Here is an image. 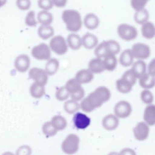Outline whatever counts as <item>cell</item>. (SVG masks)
I'll return each instance as SVG.
<instances>
[{"label":"cell","mask_w":155,"mask_h":155,"mask_svg":"<svg viewBox=\"0 0 155 155\" xmlns=\"http://www.w3.org/2000/svg\"><path fill=\"white\" fill-rule=\"evenodd\" d=\"M103 63L105 70L109 71H113L116 69L117 66V58L115 55H109L105 57Z\"/></svg>","instance_id":"f546056e"},{"label":"cell","mask_w":155,"mask_h":155,"mask_svg":"<svg viewBox=\"0 0 155 155\" xmlns=\"http://www.w3.org/2000/svg\"><path fill=\"white\" fill-rule=\"evenodd\" d=\"M50 47L58 55H63L68 51V46L66 40L60 35L56 36L51 39L50 42Z\"/></svg>","instance_id":"8992f818"},{"label":"cell","mask_w":155,"mask_h":155,"mask_svg":"<svg viewBox=\"0 0 155 155\" xmlns=\"http://www.w3.org/2000/svg\"><path fill=\"white\" fill-rule=\"evenodd\" d=\"M140 86L143 88L150 89L155 86V76L146 73L141 76L139 81Z\"/></svg>","instance_id":"ffe728a7"},{"label":"cell","mask_w":155,"mask_h":155,"mask_svg":"<svg viewBox=\"0 0 155 155\" xmlns=\"http://www.w3.org/2000/svg\"><path fill=\"white\" fill-rule=\"evenodd\" d=\"M84 23L87 28L90 30H94L97 28L99 25V19L94 13H88L84 18Z\"/></svg>","instance_id":"ac0fdd59"},{"label":"cell","mask_w":155,"mask_h":155,"mask_svg":"<svg viewBox=\"0 0 155 155\" xmlns=\"http://www.w3.org/2000/svg\"><path fill=\"white\" fill-rule=\"evenodd\" d=\"M74 126L78 129L87 128L91 123V119L87 115L81 112H78L73 117Z\"/></svg>","instance_id":"7c38bea8"},{"label":"cell","mask_w":155,"mask_h":155,"mask_svg":"<svg viewBox=\"0 0 155 155\" xmlns=\"http://www.w3.org/2000/svg\"><path fill=\"white\" fill-rule=\"evenodd\" d=\"M62 19L68 30L72 32L79 31L82 27L80 13L73 9L66 10L62 13Z\"/></svg>","instance_id":"7a4b0ae2"},{"label":"cell","mask_w":155,"mask_h":155,"mask_svg":"<svg viewBox=\"0 0 155 155\" xmlns=\"http://www.w3.org/2000/svg\"><path fill=\"white\" fill-rule=\"evenodd\" d=\"M31 152L32 150L29 146L24 145L18 149L16 152V155H31Z\"/></svg>","instance_id":"60d3db41"},{"label":"cell","mask_w":155,"mask_h":155,"mask_svg":"<svg viewBox=\"0 0 155 155\" xmlns=\"http://www.w3.org/2000/svg\"><path fill=\"white\" fill-rule=\"evenodd\" d=\"M155 59H153L150 62L148 66V73L150 75L155 76Z\"/></svg>","instance_id":"bcb514c9"},{"label":"cell","mask_w":155,"mask_h":155,"mask_svg":"<svg viewBox=\"0 0 155 155\" xmlns=\"http://www.w3.org/2000/svg\"><path fill=\"white\" fill-rule=\"evenodd\" d=\"M80 105L77 101L72 100L67 101L64 105V109L66 112L69 114H73L79 110Z\"/></svg>","instance_id":"836d02e7"},{"label":"cell","mask_w":155,"mask_h":155,"mask_svg":"<svg viewBox=\"0 0 155 155\" xmlns=\"http://www.w3.org/2000/svg\"><path fill=\"white\" fill-rule=\"evenodd\" d=\"M42 130L44 135L47 137H52L57 134L58 130L53 127L51 121H48L43 124Z\"/></svg>","instance_id":"e575fe53"},{"label":"cell","mask_w":155,"mask_h":155,"mask_svg":"<svg viewBox=\"0 0 155 155\" xmlns=\"http://www.w3.org/2000/svg\"><path fill=\"white\" fill-rule=\"evenodd\" d=\"M17 4L19 8L22 10H26L30 8L31 2L28 0H18L17 1Z\"/></svg>","instance_id":"7bdbcfd3"},{"label":"cell","mask_w":155,"mask_h":155,"mask_svg":"<svg viewBox=\"0 0 155 155\" xmlns=\"http://www.w3.org/2000/svg\"><path fill=\"white\" fill-rule=\"evenodd\" d=\"M31 54L36 59L47 60L50 58L51 52L48 45L42 43L32 48Z\"/></svg>","instance_id":"ba28073f"},{"label":"cell","mask_w":155,"mask_h":155,"mask_svg":"<svg viewBox=\"0 0 155 155\" xmlns=\"http://www.w3.org/2000/svg\"><path fill=\"white\" fill-rule=\"evenodd\" d=\"M80 139L76 134H69L63 140L61 148L64 153L68 155L75 154L78 150Z\"/></svg>","instance_id":"277c9868"},{"label":"cell","mask_w":155,"mask_h":155,"mask_svg":"<svg viewBox=\"0 0 155 155\" xmlns=\"http://www.w3.org/2000/svg\"><path fill=\"white\" fill-rule=\"evenodd\" d=\"M119 124V120L117 117L113 114H109L106 116L102 120L103 127L108 130L116 129Z\"/></svg>","instance_id":"5bb4252c"},{"label":"cell","mask_w":155,"mask_h":155,"mask_svg":"<svg viewBox=\"0 0 155 155\" xmlns=\"http://www.w3.org/2000/svg\"><path fill=\"white\" fill-rule=\"evenodd\" d=\"M70 93L67 90L65 87H61L59 88L56 92V97L58 100L64 101L68 98Z\"/></svg>","instance_id":"d590c367"},{"label":"cell","mask_w":155,"mask_h":155,"mask_svg":"<svg viewBox=\"0 0 155 155\" xmlns=\"http://www.w3.org/2000/svg\"><path fill=\"white\" fill-rule=\"evenodd\" d=\"M108 155H119V154L116 152H111Z\"/></svg>","instance_id":"f907efd6"},{"label":"cell","mask_w":155,"mask_h":155,"mask_svg":"<svg viewBox=\"0 0 155 155\" xmlns=\"http://www.w3.org/2000/svg\"><path fill=\"white\" fill-rule=\"evenodd\" d=\"M121 78L128 81L132 86H134L137 81V78L131 71V69L125 71Z\"/></svg>","instance_id":"74e56055"},{"label":"cell","mask_w":155,"mask_h":155,"mask_svg":"<svg viewBox=\"0 0 155 155\" xmlns=\"http://www.w3.org/2000/svg\"><path fill=\"white\" fill-rule=\"evenodd\" d=\"M116 87L119 92L126 94L131 91L133 86L126 80L120 78L116 81Z\"/></svg>","instance_id":"4316f807"},{"label":"cell","mask_w":155,"mask_h":155,"mask_svg":"<svg viewBox=\"0 0 155 155\" xmlns=\"http://www.w3.org/2000/svg\"><path fill=\"white\" fill-rule=\"evenodd\" d=\"M94 78L93 73L88 69H83L79 71L75 76V78L80 84L89 83Z\"/></svg>","instance_id":"9a60e30c"},{"label":"cell","mask_w":155,"mask_h":155,"mask_svg":"<svg viewBox=\"0 0 155 155\" xmlns=\"http://www.w3.org/2000/svg\"><path fill=\"white\" fill-rule=\"evenodd\" d=\"M143 119L146 124L154 126L155 124V106L150 104L146 107L144 110Z\"/></svg>","instance_id":"d6986e66"},{"label":"cell","mask_w":155,"mask_h":155,"mask_svg":"<svg viewBox=\"0 0 155 155\" xmlns=\"http://www.w3.org/2000/svg\"><path fill=\"white\" fill-rule=\"evenodd\" d=\"M110 91L107 87H98L82 100L80 107L83 111L89 113L95 109L101 107L103 103L110 99Z\"/></svg>","instance_id":"6da1fadb"},{"label":"cell","mask_w":155,"mask_h":155,"mask_svg":"<svg viewBox=\"0 0 155 155\" xmlns=\"http://www.w3.org/2000/svg\"><path fill=\"white\" fill-rule=\"evenodd\" d=\"M133 60L134 58L131 50L129 49L123 51L120 56V62L123 67H129L133 63Z\"/></svg>","instance_id":"cb8c5ba5"},{"label":"cell","mask_w":155,"mask_h":155,"mask_svg":"<svg viewBox=\"0 0 155 155\" xmlns=\"http://www.w3.org/2000/svg\"><path fill=\"white\" fill-rule=\"evenodd\" d=\"M149 18L148 12L146 9H142L136 11L134 15V20L138 24H143L147 21Z\"/></svg>","instance_id":"d6a6232c"},{"label":"cell","mask_w":155,"mask_h":155,"mask_svg":"<svg viewBox=\"0 0 155 155\" xmlns=\"http://www.w3.org/2000/svg\"><path fill=\"white\" fill-rule=\"evenodd\" d=\"M119 155H137L133 150L129 148L123 149L120 152Z\"/></svg>","instance_id":"f6af8a7d"},{"label":"cell","mask_w":155,"mask_h":155,"mask_svg":"<svg viewBox=\"0 0 155 155\" xmlns=\"http://www.w3.org/2000/svg\"><path fill=\"white\" fill-rule=\"evenodd\" d=\"M140 98L142 101L146 104H151L154 99L152 92L147 89L142 91L140 94Z\"/></svg>","instance_id":"8d00e7d4"},{"label":"cell","mask_w":155,"mask_h":155,"mask_svg":"<svg viewBox=\"0 0 155 155\" xmlns=\"http://www.w3.org/2000/svg\"><path fill=\"white\" fill-rule=\"evenodd\" d=\"M38 19L40 23L45 26H49L53 21L52 14L47 11H42L39 12Z\"/></svg>","instance_id":"83f0119b"},{"label":"cell","mask_w":155,"mask_h":155,"mask_svg":"<svg viewBox=\"0 0 155 155\" xmlns=\"http://www.w3.org/2000/svg\"><path fill=\"white\" fill-rule=\"evenodd\" d=\"M53 4L56 7H64L66 6L67 1L65 0H54L52 1Z\"/></svg>","instance_id":"7dc6e473"},{"label":"cell","mask_w":155,"mask_h":155,"mask_svg":"<svg viewBox=\"0 0 155 155\" xmlns=\"http://www.w3.org/2000/svg\"><path fill=\"white\" fill-rule=\"evenodd\" d=\"M35 12L33 11L29 12L27 14L25 19V23L29 27H36L38 22L35 20Z\"/></svg>","instance_id":"f35d334b"},{"label":"cell","mask_w":155,"mask_h":155,"mask_svg":"<svg viewBox=\"0 0 155 155\" xmlns=\"http://www.w3.org/2000/svg\"><path fill=\"white\" fill-rule=\"evenodd\" d=\"M29 77L36 82L44 86L48 81V75L46 71L42 69L34 68L29 71Z\"/></svg>","instance_id":"30bf717a"},{"label":"cell","mask_w":155,"mask_h":155,"mask_svg":"<svg viewBox=\"0 0 155 155\" xmlns=\"http://www.w3.org/2000/svg\"><path fill=\"white\" fill-rule=\"evenodd\" d=\"M130 50L133 58L137 59H146L150 56V47L144 43H135L132 46Z\"/></svg>","instance_id":"52a82bcc"},{"label":"cell","mask_w":155,"mask_h":155,"mask_svg":"<svg viewBox=\"0 0 155 155\" xmlns=\"http://www.w3.org/2000/svg\"><path fill=\"white\" fill-rule=\"evenodd\" d=\"M38 3L40 8L46 10L52 8L54 5L52 1L50 0H40Z\"/></svg>","instance_id":"b9f144b4"},{"label":"cell","mask_w":155,"mask_h":155,"mask_svg":"<svg viewBox=\"0 0 155 155\" xmlns=\"http://www.w3.org/2000/svg\"><path fill=\"white\" fill-rule=\"evenodd\" d=\"M2 155H15L12 152H10V151H7V152H5L3 153Z\"/></svg>","instance_id":"681fc988"},{"label":"cell","mask_w":155,"mask_h":155,"mask_svg":"<svg viewBox=\"0 0 155 155\" xmlns=\"http://www.w3.org/2000/svg\"><path fill=\"white\" fill-rule=\"evenodd\" d=\"M67 42L70 48L74 50H78L82 45L81 38L74 33L68 35L67 38Z\"/></svg>","instance_id":"603a6c76"},{"label":"cell","mask_w":155,"mask_h":155,"mask_svg":"<svg viewBox=\"0 0 155 155\" xmlns=\"http://www.w3.org/2000/svg\"><path fill=\"white\" fill-rule=\"evenodd\" d=\"M59 67V62L56 58L49 60L46 64V71L48 75H53L57 72Z\"/></svg>","instance_id":"1f68e13d"},{"label":"cell","mask_w":155,"mask_h":155,"mask_svg":"<svg viewBox=\"0 0 155 155\" xmlns=\"http://www.w3.org/2000/svg\"><path fill=\"white\" fill-rule=\"evenodd\" d=\"M88 67L90 71L96 74L101 73L105 70L103 60L99 58L92 59L89 62Z\"/></svg>","instance_id":"2e32d148"},{"label":"cell","mask_w":155,"mask_h":155,"mask_svg":"<svg viewBox=\"0 0 155 155\" xmlns=\"http://www.w3.org/2000/svg\"><path fill=\"white\" fill-rule=\"evenodd\" d=\"M119 43L114 40L104 41L97 46L94 53L97 58H101L109 55H115L120 51Z\"/></svg>","instance_id":"3957f363"},{"label":"cell","mask_w":155,"mask_h":155,"mask_svg":"<svg viewBox=\"0 0 155 155\" xmlns=\"http://www.w3.org/2000/svg\"><path fill=\"white\" fill-rule=\"evenodd\" d=\"M51 123L57 130H62L67 126V121L64 117L59 115L54 116L51 119Z\"/></svg>","instance_id":"f1b7e54d"},{"label":"cell","mask_w":155,"mask_h":155,"mask_svg":"<svg viewBox=\"0 0 155 155\" xmlns=\"http://www.w3.org/2000/svg\"><path fill=\"white\" fill-rule=\"evenodd\" d=\"M16 69L20 72H25L28 70L30 65V59L27 55L22 54L16 58L14 63Z\"/></svg>","instance_id":"4fadbf2b"},{"label":"cell","mask_w":155,"mask_h":155,"mask_svg":"<svg viewBox=\"0 0 155 155\" xmlns=\"http://www.w3.org/2000/svg\"><path fill=\"white\" fill-rule=\"evenodd\" d=\"M30 91L31 96L35 98H41L45 94L44 86L36 82L31 85Z\"/></svg>","instance_id":"484cf974"},{"label":"cell","mask_w":155,"mask_h":155,"mask_svg":"<svg viewBox=\"0 0 155 155\" xmlns=\"http://www.w3.org/2000/svg\"><path fill=\"white\" fill-rule=\"evenodd\" d=\"M141 33L144 38L151 39L155 37V27L151 21H147L142 24Z\"/></svg>","instance_id":"7402d4cb"},{"label":"cell","mask_w":155,"mask_h":155,"mask_svg":"<svg viewBox=\"0 0 155 155\" xmlns=\"http://www.w3.org/2000/svg\"><path fill=\"white\" fill-rule=\"evenodd\" d=\"M147 1L144 0H132L130 2L131 7L136 11L144 8Z\"/></svg>","instance_id":"ab89813d"},{"label":"cell","mask_w":155,"mask_h":155,"mask_svg":"<svg viewBox=\"0 0 155 155\" xmlns=\"http://www.w3.org/2000/svg\"><path fill=\"white\" fill-rule=\"evenodd\" d=\"M38 34L43 39H48L54 35V29L50 26L42 25L39 28Z\"/></svg>","instance_id":"4dcf8cb0"},{"label":"cell","mask_w":155,"mask_h":155,"mask_svg":"<svg viewBox=\"0 0 155 155\" xmlns=\"http://www.w3.org/2000/svg\"><path fill=\"white\" fill-rule=\"evenodd\" d=\"M131 70L136 78L139 79L146 73L147 65L143 61L139 60L133 63Z\"/></svg>","instance_id":"44dd1931"},{"label":"cell","mask_w":155,"mask_h":155,"mask_svg":"<svg viewBox=\"0 0 155 155\" xmlns=\"http://www.w3.org/2000/svg\"><path fill=\"white\" fill-rule=\"evenodd\" d=\"M149 127L148 125L144 122H140L133 129L134 136L137 140H145L149 136Z\"/></svg>","instance_id":"8fae6325"},{"label":"cell","mask_w":155,"mask_h":155,"mask_svg":"<svg viewBox=\"0 0 155 155\" xmlns=\"http://www.w3.org/2000/svg\"><path fill=\"white\" fill-rule=\"evenodd\" d=\"M85 95V90H84V89L82 88L79 92H77L75 94L71 95V97L72 100L78 102V101L81 100L84 97Z\"/></svg>","instance_id":"ee69618b"},{"label":"cell","mask_w":155,"mask_h":155,"mask_svg":"<svg viewBox=\"0 0 155 155\" xmlns=\"http://www.w3.org/2000/svg\"><path fill=\"white\" fill-rule=\"evenodd\" d=\"M7 1H4V0H0V8L3 6V5L6 4Z\"/></svg>","instance_id":"c3c4849f"},{"label":"cell","mask_w":155,"mask_h":155,"mask_svg":"<svg viewBox=\"0 0 155 155\" xmlns=\"http://www.w3.org/2000/svg\"><path fill=\"white\" fill-rule=\"evenodd\" d=\"M117 31L120 37L127 41L135 39L137 36V29L131 25L125 23L120 24L118 26Z\"/></svg>","instance_id":"5b68a950"},{"label":"cell","mask_w":155,"mask_h":155,"mask_svg":"<svg viewBox=\"0 0 155 155\" xmlns=\"http://www.w3.org/2000/svg\"><path fill=\"white\" fill-rule=\"evenodd\" d=\"M132 108L128 101H121L116 104L114 107V113L116 117L120 118H126L131 114Z\"/></svg>","instance_id":"9c48e42d"},{"label":"cell","mask_w":155,"mask_h":155,"mask_svg":"<svg viewBox=\"0 0 155 155\" xmlns=\"http://www.w3.org/2000/svg\"><path fill=\"white\" fill-rule=\"evenodd\" d=\"M65 87L70 95L79 92L83 88L81 87V84L75 78L69 80L66 83Z\"/></svg>","instance_id":"d4e9b609"},{"label":"cell","mask_w":155,"mask_h":155,"mask_svg":"<svg viewBox=\"0 0 155 155\" xmlns=\"http://www.w3.org/2000/svg\"><path fill=\"white\" fill-rule=\"evenodd\" d=\"M82 45L86 48L91 49L96 47L98 42L97 38L94 34L87 32L81 38Z\"/></svg>","instance_id":"e0dca14e"}]
</instances>
